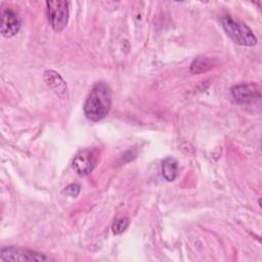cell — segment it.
Wrapping results in <instances>:
<instances>
[{"label":"cell","mask_w":262,"mask_h":262,"mask_svg":"<svg viewBox=\"0 0 262 262\" xmlns=\"http://www.w3.org/2000/svg\"><path fill=\"white\" fill-rule=\"evenodd\" d=\"M112 106V92L110 87L103 83H96L88 94L84 103V114L92 122L102 120Z\"/></svg>","instance_id":"6da1fadb"},{"label":"cell","mask_w":262,"mask_h":262,"mask_svg":"<svg viewBox=\"0 0 262 262\" xmlns=\"http://www.w3.org/2000/svg\"><path fill=\"white\" fill-rule=\"evenodd\" d=\"M221 21L224 31L235 43L243 46H254L257 43L256 36L244 23L235 20L228 15L223 16Z\"/></svg>","instance_id":"7a4b0ae2"},{"label":"cell","mask_w":262,"mask_h":262,"mask_svg":"<svg viewBox=\"0 0 262 262\" xmlns=\"http://www.w3.org/2000/svg\"><path fill=\"white\" fill-rule=\"evenodd\" d=\"M48 20L55 32L62 31L69 19V3L67 1H47Z\"/></svg>","instance_id":"3957f363"},{"label":"cell","mask_w":262,"mask_h":262,"mask_svg":"<svg viewBox=\"0 0 262 262\" xmlns=\"http://www.w3.org/2000/svg\"><path fill=\"white\" fill-rule=\"evenodd\" d=\"M0 259L3 261H48L54 258L45 254L17 247H5L0 251Z\"/></svg>","instance_id":"277c9868"},{"label":"cell","mask_w":262,"mask_h":262,"mask_svg":"<svg viewBox=\"0 0 262 262\" xmlns=\"http://www.w3.org/2000/svg\"><path fill=\"white\" fill-rule=\"evenodd\" d=\"M98 151L94 148H85L80 150L74 158L72 166L75 172L80 176L90 174L96 166Z\"/></svg>","instance_id":"5b68a950"},{"label":"cell","mask_w":262,"mask_h":262,"mask_svg":"<svg viewBox=\"0 0 262 262\" xmlns=\"http://www.w3.org/2000/svg\"><path fill=\"white\" fill-rule=\"evenodd\" d=\"M231 94L235 102L247 104L258 100L261 96L260 88L253 83L238 84L231 88Z\"/></svg>","instance_id":"8992f818"},{"label":"cell","mask_w":262,"mask_h":262,"mask_svg":"<svg viewBox=\"0 0 262 262\" xmlns=\"http://www.w3.org/2000/svg\"><path fill=\"white\" fill-rule=\"evenodd\" d=\"M20 28V19L15 11L10 8L3 7L1 9V25L0 31L2 36L11 38L15 36Z\"/></svg>","instance_id":"52a82bcc"},{"label":"cell","mask_w":262,"mask_h":262,"mask_svg":"<svg viewBox=\"0 0 262 262\" xmlns=\"http://www.w3.org/2000/svg\"><path fill=\"white\" fill-rule=\"evenodd\" d=\"M44 80L46 84L61 98L68 97V87L61 76L52 70L44 72Z\"/></svg>","instance_id":"ba28073f"},{"label":"cell","mask_w":262,"mask_h":262,"mask_svg":"<svg viewBox=\"0 0 262 262\" xmlns=\"http://www.w3.org/2000/svg\"><path fill=\"white\" fill-rule=\"evenodd\" d=\"M162 173L167 181H173L178 174V163L174 158H167L163 161Z\"/></svg>","instance_id":"9c48e42d"},{"label":"cell","mask_w":262,"mask_h":262,"mask_svg":"<svg viewBox=\"0 0 262 262\" xmlns=\"http://www.w3.org/2000/svg\"><path fill=\"white\" fill-rule=\"evenodd\" d=\"M214 67V62L211 58L207 56H198L195 57L190 64V72L192 74H202Z\"/></svg>","instance_id":"30bf717a"},{"label":"cell","mask_w":262,"mask_h":262,"mask_svg":"<svg viewBox=\"0 0 262 262\" xmlns=\"http://www.w3.org/2000/svg\"><path fill=\"white\" fill-rule=\"evenodd\" d=\"M129 218L128 217H121V218H118L117 220L114 221L113 225H112V230L115 234H120L122 232H124L127 227L129 226Z\"/></svg>","instance_id":"8fae6325"},{"label":"cell","mask_w":262,"mask_h":262,"mask_svg":"<svg viewBox=\"0 0 262 262\" xmlns=\"http://www.w3.org/2000/svg\"><path fill=\"white\" fill-rule=\"evenodd\" d=\"M81 187L79 184L77 183H72L70 185H68L64 189H63V193H66L69 196H77L80 193Z\"/></svg>","instance_id":"7c38bea8"}]
</instances>
